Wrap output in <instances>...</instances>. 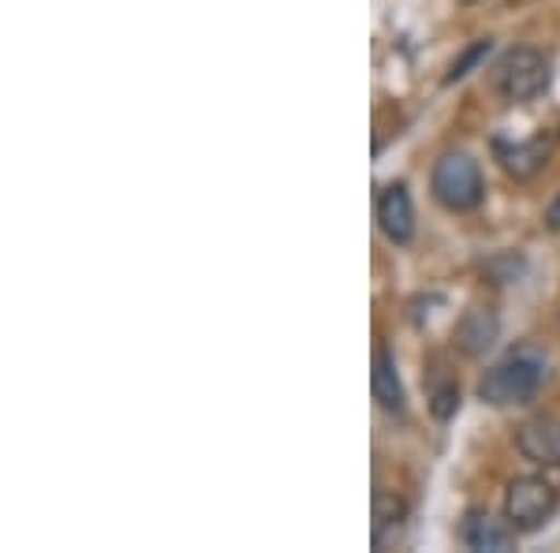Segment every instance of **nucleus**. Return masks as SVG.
Returning <instances> with one entry per match:
<instances>
[{
	"label": "nucleus",
	"mask_w": 560,
	"mask_h": 553,
	"mask_svg": "<svg viewBox=\"0 0 560 553\" xmlns=\"http://www.w3.org/2000/svg\"><path fill=\"white\" fill-rule=\"evenodd\" d=\"M546 224H549V229H560V192H557L553 203H549V210H546Z\"/></svg>",
	"instance_id": "4468645a"
},
{
	"label": "nucleus",
	"mask_w": 560,
	"mask_h": 553,
	"mask_svg": "<svg viewBox=\"0 0 560 553\" xmlns=\"http://www.w3.org/2000/svg\"><path fill=\"white\" fill-rule=\"evenodd\" d=\"M497 333H501V322H497L493 307H471V311H464V319L456 322L453 337H456V348L475 359L493 348Z\"/></svg>",
	"instance_id": "423d86ee"
},
{
	"label": "nucleus",
	"mask_w": 560,
	"mask_h": 553,
	"mask_svg": "<svg viewBox=\"0 0 560 553\" xmlns=\"http://www.w3.org/2000/svg\"><path fill=\"white\" fill-rule=\"evenodd\" d=\"M430 187H433V198L453 214L475 210L486 195L482 169H478V161L471 153H445V158L433 165Z\"/></svg>",
	"instance_id": "f03ea898"
},
{
	"label": "nucleus",
	"mask_w": 560,
	"mask_h": 553,
	"mask_svg": "<svg viewBox=\"0 0 560 553\" xmlns=\"http://www.w3.org/2000/svg\"><path fill=\"white\" fill-rule=\"evenodd\" d=\"M553 512H557V486L546 483L541 475H523L509 486L504 516H509L516 531H535Z\"/></svg>",
	"instance_id": "7ed1b4c3"
},
{
	"label": "nucleus",
	"mask_w": 560,
	"mask_h": 553,
	"mask_svg": "<svg viewBox=\"0 0 560 553\" xmlns=\"http://www.w3.org/2000/svg\"><path fill=\"white\" fill-rule=\"evenodd\" d=\"M374 401L393 415L404 412V382L396 375V359L388 348L374 352Z\"/></svg>",
	"instance_id": "9d476101"
},
{
	"label": "nucleus",
	"mask_w": 560,
	"mask_h": 553,
	"mask_svg": "<svg viewBox=\"0 0 560 553\" xmlns=\"http://www.w3.org/2000/svg\"><path fill=\"white\" fill-rule=\"evenodd\" d=\"M377 224L393 243H408L415 235V206L404 184L385 187L382 198H377Z\"/></svg>",
	"instance_id": "0eeeda50"
},
{
	"label": "nucleus",
	"mask_w": 560,
	"mask_h": 553,
	"mask_svg": "<svg viewBox=\"0 0 560 553\" xmlns=\"http://www.w3.org/2000/svg\"><path fill=\"white\" fill-rule=\"evenodd\" d=\"M497 153H501V165H504L509 176L527 180V176H535L541 165H546L549 139H546V135H535V139L516 142V147H504V142H497Z\"/></svg>",
	"instance_id": "1a4fd4ad"
},
{
	"label": "nucleus",
	"mask_w": 560,
	"mask_h": 553,
	"mask_svg": "<svg viewBox=\"0 0 560 553\" xmlns=\"http://www.w3.org/2000/svg\"><path fill=\"white\" fill-rule=\"evenodd\" d=\"M427 396H430V412L433 419H453L456 407H459V382L448 375L441 362H433V370L427 375Z\"/></svg>",
	"instance_id": "9b49d317"
},
{
	"label": "nucleus",
	"mask_w": 560,
	"mask_h": 553,
	"mask_svg": "<svg viewBox=\"0 0 560 553\" xmlns=\"http://www.w3.org/2000/svg\"><path fill=\"white\" fill-rule=\"evenodd\" d=\"M549 76H553V71H549L546 53L523 45V49H512L509 57H504V65H501V90L512 97V102H530V97L546 94Z\"/></svg>",
	"instance_id": "20e7f679"
},
{
	"label": "nucleus",
	"mask_w": 560,
	"mask_h": 553,
	"mask_svg": "<svg viewBox=\"0 0 560 553\" xmlns=\"http://www.w3.org/2000/svg\"><path fill=\"white\" fill-rule=\"evenodd\" d=\"M512 531H516L512 528V520L501 523L490 512H467V520H464V542L471 550H490V553L512 550L516 546V534Z\"/></svg>",
	"instance_id": "6e6552de"
},
{
	"label": "nucleus",
	"mask_w": 560,
	"mask_h": 553,
	"mask_svg": "<svg viewBox=\"0 0 560 553\" xmlns=\"http://www.w3.org/2000/svg\"><path fill=\"white\" fill-rule=\"evenodd\" d=\"M546 356L535 348H520L512 356H504L497 367H490L478 382V396L493 407H509V404H527L530 396L546 385Z\"/></svg>",
	"instance_id": "f257e3e1"
},
{
	"label": "nucleus",
	"mask_w": 560,
	"mask_h": 553,
	"mask_svg": "<svg viewBox=\"0 0 560 553\" xmlns=\"http://www.w3.org/2000/svg\"><path fill=\"white\" fill-rule=\"evenodd\" d=\"M520 452L538 468H560V419L557 415H535L516 434Z\"/></svg>",
	"instance_id": "39448f33"
},
{
	"label": "nucleus",
	"mask_w": 560,
	"mask_h": 553,
	"mask_svg": "<svg viewBox=\"0 0 560 553\" xmlns=\"http://www.w3.org/2000/svg\"><path fill=\"white\" fill-rule=\"evenodd\" d=\"M404 520V505L388 494H377L374 497V539L382 542L385 539V528H396Z\"/></svg>",
	"instance_id": "ddd939ff"
},
{
	"label": "nucleus",
	"mask_w": 560,
	"mask_h": 553,
	"mask_svg": "<svg viewBox=\"0 0 560 553\" xmlns=\"http://www.w3.org/2000/svg\"><path fill=\"white\" fill-rule=\"evenodd\" d=\"M490 38H478V42H471L467 45L464 53L453 60V68H448V76H445V83H459L464 76H471V68H478V60L482 57H490Z\"/></svg>",
	"instance_id": "f8f14e48"
}]
</instances>
